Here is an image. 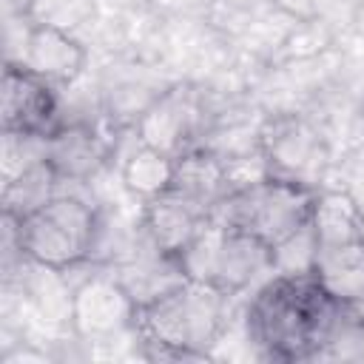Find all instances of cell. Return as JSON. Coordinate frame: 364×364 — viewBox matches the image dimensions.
Wrapping results in <instances>:
<instances>
[{
	"label": "cell",
	"mask_w": 364,
	"mask_h": 364,
	"mask_svg": "<svg viewBox=\"0 0 364 364\" xmlns=\"http://www.w3.org/2000/svg\"><path fill=\"white\" fill-rule=\"evenodd\" d=\"M185 279L213 284L230 296L250 287L262 273H273L270 247L256 236L208 216L191 245L176 256Z\"/></svg>",
	"instance_id": "obj_5"
},
{
	"label": "cell",
	"mask_w": 364,
	"mask_h": 364,
	"mask_svg": "<svg viewBox=\"0 0 364 364\" xmlns=\"http://www.w3.org/2000/svg\"><path fill=\"white\" fill-rule=\"evenodd\" d=\"M208 219V210L199 208L196 202L185 199L176 191H168L151 202H145L142 210V236L162 253L168 256H179L191 239L196 236V230L202 228V222Z\"/></svg>",
	"instance_id": "obj_11"
},
{
	"label": "cell",
	"mask_w": 364,
	"mask_h": 364,
	"mask_svg": "<svg viewBox=\"0 0 364 364\" xmlns=\"http://www.w3.org/2000/svg\"><path fill=\"white\" fill-rule=\"evenodd\" d=\"M316 256H318V239L310 222L270 247V264L273 273L279 276H310Z\"/></svg>",
	"instance_id": "obj_18"
},
{
	"label": "cell",
	"mask_w": 364,
	"mask_h": 364,
	"mask_svg": "<svg viewBox=\"0 0 364 364\" xmlns=\"http://www.w3.org/2000/svg\"><path fill=\"white\" fill-rule=\"evenodd\" d=\"M100 228L102 222L91 202L57 193L34 213L14 219V245L26 262L65 273L94 253Z\"/></svg>",
	"instance_id": "obj_3"
},
{
	"label": "cell",
	"mask_w": 364,
	"mask_h": 364,
	"mask_svg": "<svg viewBox=\"0 0 364 364\" xmlns=\"http://www.w3.org/2000/svg\"><path fill=\"white\" fill-rule=\"evenodd\" d=\"M310 276L344 310L364 304V239L318 247Z\"/></svg>",
	"instance_id": "obj_13"
},
{
	"label": "cell",
	"mask_w": 364,
	"mask_h": 364,
	"mask_svg": "<svg viewBox=\"0 0 364 364\" xmlns=\"http://www.w3.org/2000/svg\"><path fill=\"white\" fill-rule=\"evenodd\" d=\"M316 193L318 188L270 173L256 185L225 193L208 216L219 219L228 228L245 230L262 245L273 247L310 222Z\"/></svg>",
	"instance_id": "obj_4"
},
{
	"label": "cell",
	"mask_w": 364,
	"mask_h": 364,
	"mask_svg": "<svg viewBox=\"0 0 364 364\" xmlns=\"http://www.w3.org/2000/svg\"><path fill=\"white\" fill-rule=\"evenodd\" d=\"M108 145L91 125H60L46 136V159L60 179L88 182L105 162Z\"/></svg>",
	"instance_id": "obj_12"
},
{
	"label": "cell",
	"mask_w": 364,
	"mask_h": 364,
	"mask_svg": "<svg viewBox=\"0 0 364 364\" xmlns=\"http://www.w3.org/2000/svg\"><path fill=\"white\" fill-rule=\"evenodd\" d=\"M361 108H364V94H361Z\"/></svg>",
	"instance_id": "obj_22"
},
{
	"label": "cell",
	"mask_w": 364,
	"mask_h": 364,
	"mask_svg": "<svg viewBox=\"0 0 364 364\" xmlns=\"http://www.w3.org/2000/svg\"><path fill=\"white\" fill-rule=\"evenodd\" d=\"M139 304L117 273H97L71 290L68 327L80 341L105 344L136 330Z\"/></svg>",
	"instance_id": "obj_6"
},
{
	"label": "cell",
	"mask_w": 364,
	"mask_h": 364,
	"mask_svg": "<svg viewBox=\"0 0 364 364\" xmlns=\"http://www.w3.org/2000/svg\"><path fill=\"white\" fill-rule=\"evenodd\" d=\"M344 191L350 193V199L355 202V208H358V213L364 216V162L347 176V185H344Z\"/></svg>",
	"instance_id": "obj_21"
},
{
	"label": "cell",
	"mask_w": 364,
	"mask_h": 364,
	"mask_svg": "<svg viewBox=\"0 0 364 364\" xmlns=\"http://www.w3.org/2000/svg\"><path fill=\"white\" fill-rule=\"evenodd\" d=\"M171 191L182 193L210 213L213 205L228 193L222 156H213L208 151H185L182 156H176V179Z\"/></svg>",
	"instance_id": "obj_16"
},
{
	"label": "cell",
	"mask_w": 364,
	"mask_h": 364,
	"mask_svg": "<svg viewBox=\"0 0 364 364\" xmlns=\"http://www.w3.org/2000/svg\"><path fill=\"white\" fill-rule=\"evenodd\" d=\"M259 148L273 176L293 179L318 188V179L330 162L321 134L301 117H273L259 134Z\"/></svg>",
	"instance_id": "obj_7"
},
{
	"label": "cell",
	"mask_w": 364,
	"mask_h": 364,
	"mask_svg": "<svg viewBox=\"0 0 364 364\" xmlns=\"http://www.w3.org/2000/svg\"><path fill=\"white\" fill-rule=\"evenodd\" d=\"M344 307L313 276L273 273L247 304V338L279 361L313 358L333 341Z\"/></svg>",
	"instance_id": "obj_1"
},
{
	"label": "cell",
	"mask_w": 364,
	"mask_h": 364,
	"mask_svg": "<svg viewBox=\"0 0 364 364\" xmlns=\"http://www.w3.org/2000/svg\"><path fill=\"white\" fill-rule=\"evenodd\" d=\"M173 179H176V156L156 151L151 145H142V142L125 156L119 168L122 188L142 202H151L168 193L173 188Z\"/></svg>",
	"instance_id": "obj_15"
},
{
	"label": "cell",
	"mask_w": 364,
	"mask_h": 364,
	"mask_svg": "<svg viewBox=\"0 0 364 364\" xmlns=\"http://www.w3.org/2000/svg\"><path fill=\"white\" fill-rule=\"evenodd\" d=\"M230 293L185 279L151 304L139 307L136 333L148 347H156L162 355L196 358L208 355L228 330V304Z\"/></svg>",
	"instance_id": "obj_2"
},
{
	"label": "cell",
	"mask_w": 364,
	"mask_h": 364,
	"mask_svg": "<svg viewBox=\"0 0 364 364\" xmlns=\"http://www.w3.org/2000/svg\"><path fill=\"white\" fill-rule=\"evenodd\" d=\"M193 119H196V105L191 94L182 85H176L142 108L136 119V139L171 156H182L188 151L185 142L193 131Z\"/></svg>",
	"instance_id": "obj_9"
},
{
	"label": "cell",
	"mask_w": 364,
	"mask_h": 364,
	"mask_svg": "<svg viewBox=\"0 0 364 364\" xmlns=\"http://www.w3.org/2000/svg\"><path fill=\"white\" fill-rule=\"evenodd\" d=\"M60 182L63 179L57 176V171L51 168L48 159L28 165L26 171H20L9 182H3V213L14 216V219L34 213L37 208H43L46 202H51L60 193Z\"/></svg>",
	"instance_id": "obj_17"
},
{
	"label": "cell",
	"mask_w": 364,
	"mask_h": 364,
	"mask_svg": "<svg viewBox=\"0 0 364 364\" xmlns=\"http://www.w3.org/2000/svg\"><path fill=\"white\" fill-rule=\"evenodd\" d=\"M3 128L28 136H48L60 128L51 82L20 63H6L3 71Z\"/></svg>",
	"instance_id": "obj_8"
},
{
	"label": "cell",
	"mask_w": 364,
	"mask_h": 364,
	"mask_svg": "<svg viewBox=\"0 0 364 364\" xmlns=\"http://www.w3.org/2000/svg\"><path fill=\"white\" fill-rule=\"evenodd\" d=\"M341 3H344V0H273V6H276L282 14L293 17L296 23H307V20H324V23H327V17H330Z\"/></svg>",
	"instance_id": "obj_20"
},
{
	"label": "cell",
	"mask_w": 364,
	"mask_h": 364,
	"mask_svg": "<svg viewBox=\"0 0 364 364\" xmlns=\"http://www.w3.org/2000/svg\"><path fill=\"white\" fill-rule=\"evenodd\" d=\"M310 225L316 230L318 247L364 239V216L344 188H321L316 193Z\"/></svg>",
	"instance_id": "obj_14"
},
{
	"label": "cell",
	"mask_w": 364,
	"mask_h": 364,
	"mask_svg": "<svg viewBox=\"0 0 364 364\" xmlns=\"http://www.w3.org/2000/svg\"><path fill=\"white\" fill-rule=\"evenodd\" d=\"M85 63L88 51L71 31L31 23L20 51V65L48 82H74L85 71Z\"/></svg>",
	"instance_id": "obj_10"
},
{
	"label": "cell",
	"mask_w": 364,
	"mask_h": 364,
	"mask_svg": "<svg viewBox=\"0 0 364 364\" xmlns=\"http://www.w3.org/2000/svg\"><path fill=\"white\" fill-rule=\"evenodd\" d=\"M23 14L34 26H51L63 31H77L94 14V0H28Z\"/></svg>",
	"instance_id": "obj_19"
}]
</instances>
